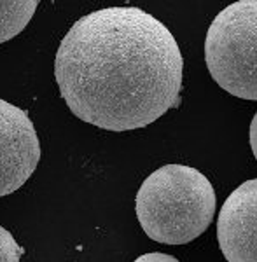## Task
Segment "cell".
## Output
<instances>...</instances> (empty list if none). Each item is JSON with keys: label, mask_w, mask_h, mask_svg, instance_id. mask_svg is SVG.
<instances>
[{"label": "cell", "mask_w": 257, "mask_h": 262, "mask_svg": "<svg viewBox=\"0 0 257 262\" xmlns=\"http://www.w3.org/2000/svg\"><path fill=\"white\" fill-rule=\"evenodd\" d=\"M184 60L165 25L138 7H105L75 21L54 60L74 116L109 131L145 128L179 107Z\"/></svg>", "instance_id": "obj_1"}, {"label": "cell", "mask_w": 257, "mask_h": 262, "mask_svg": "<svg viewBox=\"0 0 257 262\" xmlns=\"http://www.w3.org/2000/svg\"><path fill=\"white\" fill-rule=\"evenodd\" d=\"M135 210L151 239L163 245H185L212 224L216 191L196 168L166 164L142 182Z\"/></svg>", "instance_id": "obj_2"}, {"label": "cell", "mask_w": 257, "mask_h": 262, "mask_svg": "<svg viewBox=\"0 0 257 262\" xmlns=\"http://www.w3.org/2000/svg\"><path fill=\"white\" fill-rule=\"evenodd\" d=\"M205 61L222 90L257 101V0H238L216 16L205 39Z\"/></svg>", "instance_id": "obj_3"}, {"label": "cell", "mask_w": 257, "mask_h": 262, "mask_svg": "<svg viewBox=\"0 0 257 262\" xmlns=\"http://www.w3.org/2000/svg\"><path fill=\"white\" fill-rule=\"evenodd\" d=\"M39 159V137L28 114L0 98V198L18 191Z\"/></svg>", "instance_id": "obj_4"}, {"label": "cell", "mask_w": 257, "mask_h": 262, "mask_svg": "<svg viewBox=\"0 0 257 262\" xmlns=\"http://www.w3.org/2000/svg\"><path fill=\"white\" fill-rule=\"evenodd\" d=\"M217 239L227 262H257V179L227 196L219 213Z\"/></svg>", "instance_id": "obj_5"}, {"label": "cell", "mask_w": 257, "mask_h": 262, "mask_svg": "<svg viewBox=\"0 0 257 262\" xmlns=\"http://www.w3.org/2000/svg\"><path fill=\"white\" fill-rule=\"evenodd\" d=\"M37 6V0H0V44L27 28Z\"/></svg>", "instance_id": "obj_6"}, {"label": "cell", "mask_w": 257, "mask_h": 262, "mask_svg": "<svg viewBox=\"0 0 257 262\" xmlns=\"http://www.w3.org/2000/svg\"><path fill=\"white\" fill-rule=\"evenodd\" d=\"M23 250L16 243L14 236L0 226V262H19Z\"/></svg>", "instance_id": "obj_7"}, {"label": "cell", "mask_w": 257, "mask_h": 262, "mask_svg": "<svg viewBox=\"0 0 257 262\" xmlns=\"http://www.w3.org/2000/svg\"><path fill=\"white\" fill-rule=\"evenodd\" d=\"M135 262H179V260L174 255H168V253L153 252V253H144L138 259H135Z\"/></svg>", "instance_id": "obj_8"}, {"label": "cell", "mask_w": 257, "mask_h": 262, "mask_svg": "<svg viewBox=\"0 0 257 262\" xmlns=\"http://www.w3.org/2000/svg\"><path fill=\"white\" fill-rule=\"evenodd\" d=\"M250 147L252 152H254V158L257 159V112L250 122Z\"/></svg>", "instance_id": "obj_9"}]
</instances>
